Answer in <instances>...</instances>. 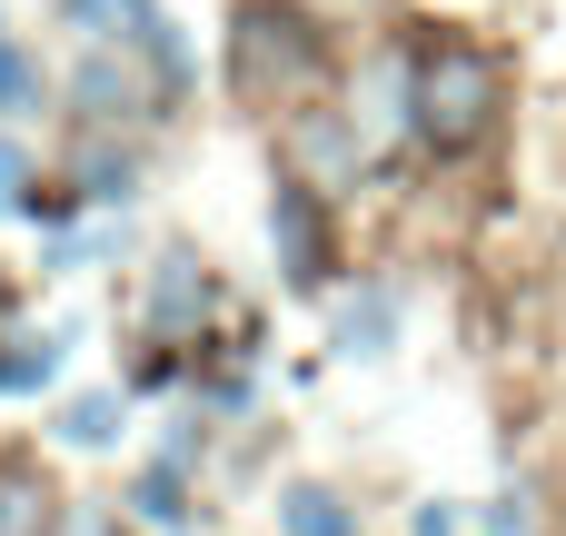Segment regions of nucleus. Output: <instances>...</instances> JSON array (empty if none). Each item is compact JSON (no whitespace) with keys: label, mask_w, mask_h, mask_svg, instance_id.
Segmentation results:
<instances>
[{"label":"nucleus","mask_w":566,"mask_h":536,"mask_svg":"<svg viewBox=\"0 0 566 536\" xmlns=\"http://www.w3.org/2000/svg\"><path fill=\"white\" fill-rule=\"evenodd\" d=\"M50 368H60V338H20V348L0 358V388H40Z\"/></svg>","instance_id":"nucleus-10"},{"label":"nucleus","mask_w":566,"mask_h":536,"mask_svg":"<svg viewBox=\"0 0 566 536\" xmlns=\"http://www.w3.org/2000/svg\"><path fill=\"white\" fill-rule=\"evenodd\" d=\"M289 536H358V517H348L328 487H298V497H289Z\"/></svg>","instance_id":"nucleus-8"},{"label":"nucleus","mask_w":566,"mask_h":536,"mask_svg":"<svg viewBox=\"0 0 566 536\" xmlns=\"http://www.w3.org/2000/svg\"><path fill=\"white\" fill-rule=\"evenodd\" d=\"M0 536H40V487H0Z\"/></svg>","instance_id":"nucleus-14"},{"label":"nucleus","mask_w":566,"mask_h":536,"mask_svg":"<svg viewBox=\"0 0 566 536\" xmlns=\"http://www.w3.org/2000/svg\"><path fill=\"white\" fill-rule=\"evenodd\" d=\"M40 99V70H30V50H0V109H30Z\"/></svg>","instance_id":"nucleus-13"},{"label":"nucleus","mask_w":566,"mask_h":536,"mask_svg":"<svg viewBox=\"0 0 566 536\" xmlns=\"http://www.w3.org/2000/svg\"><path fill=\"white\" fill-rule=\"evenodd\" d=\"M388 328H398V288H358V298L338 308V348H348V358H378Z\"/></svg>","instance_id":"nucleus-6"},{"label":"nucleus","mask_w":566,"mask_h":536,"mask_svg":"<svg viewBox=\"0 0 566 536\" xmlns=\"http://www.w3.org/2000/svg\"><path fill=\"white\" fill-rule=\"evenodd\" d=\"M229 60H239V90H298V80L318 70V40H308L289 10H259V20L239 30Z\"/></svg>","instance_id":"nucleus-3"},{"label":"nucleus","mask_w":566,"mask_h":536,"mask_svg":"<svg viewBox=\"0 0 566 536\" xmlns=\"http://www.w3.org/2000/svg\"><path fill=\"white\" fill-rule=\"evenodd\" d=\"M298 149H308V159H318V169H348V159H358V149H348V129H338V119H308V129H298Z\"/></svg>","instance_id":"nucleus-12"},{"label":"nucleus","mask_w":566,"mask_h":536,"mask_svg":"<svg viewBox=\"0 0 566 536\" xmlns=\"http://www.w3.org/2000/svg\"><path fill=\"white\" fill-rule=\"evenodd\" d=\"M199 308H209V278H199V259H159V278H149V328H159V338H179Z\"/></svg>","instance_id":"nucleus-4"},{"label":"nucleus","mask_w":566,"mask_h":536,"mask_svg":"<svg viewBox=\"0 0 566 536\" xmlns=\"http://www.w3.org/2000/svg\"><path fill=\"white\" fill-rule=\"evenodd\" d=\"M60 438H70V448H109V438H119V398H80V408L60 418Z\"/></svg>","instance_id":"nucleus-9"},{"label":"nucleus","mask_w":566,"mask_h":536,"mask_svg":"<svg viewBox=\"0 0 566 536\" xmlns=\"http://www.w3.org/2000/svg\"><path fill=\"white\" fill-rule=\"evenodd\" d=\"M0 50H10V30H0Z\"/></svg>","instance_id":"nucleus-17"},{"label":"nucleus","mask_w":566,"mask_h":536,"mask_svg":"<svg viewBox=\"0 0 566 536\" xmlns=\"http://www.w3.org/2000/svg\"><path fill=\"white\" fill-rule=\"evenodd\" d=\"M80 109H90V119H129V109H139V70L109 60V50H90V60H80Z\"/></svg>","instance_id":"nucleus-5"},{"label":"nucleus","mask_w":566,"mask_h":536,"mask_svg":"<svg viewBox=\"0 0 566 536\" xmlns=\"http://www.w3.org/2000/svg\"><path fill=\"white\" fill-rule=\"evenodd\" d=\"M70 20H80V30H99V40H129L169 90H189V40H179L149 0H70Z\"/></svg>","instance_id":"nucleus-2"},{"label":"nucleus","mask_w":566,"mask_h":536,"mask_svg":"<svg viewBox=\"0 0 566 536\" xmlns=\"http://www.w3.org/2000/svg\"><path fill=\"white\" fill-rule=\"evenodd\" d=\"M488 536H527V497H497V517H488Z\"/></svg>","instance_id":"nucleus-16"},{"label":"nucleus","mask_w":566,"mask_h":536,"mask_svg":"<svg viewBox=\"0 0 566 536\" xmlns=\"http://www.w3.org/2000/svg\"><path fill=\"white\" fill-rule=\"evenodd\" d=\"M497 119V60L468 40H438L418 60V139L428 149H478V129Z\"/></svg>","instance_id":"nucleus-1"},{"label":"nucleus","mask_w":566,"mask_h":536,"mask_svg":"<svg viewBox=\"0 0 566 536\" xmlns=\"http://www.w3.org/2000/svg\"><path fill=\"white\" fill-rule=\"evenodd\" d=\"M279 259H289L298 288L318 278V219H308V189H279Z\"/></svg>","instance_id":"nucleus-7"},{"label":"nucleus","mask_w":566,"mask_h":536,"mask_svg":"<svg viewBox=\"0 0 566 536\" xmlns=\"http://www.w3.org/2000/svg\"><path fill=\"white\" fill-rule=\"evenodd\" d=\"M149 527H189V507H179V477H139V497H129Z\"/></svg>","instance_id":"nucleus-11"},{"label":"nucleus","mask_w":566,"mask_h":536,"mask_svg":"<svg viewBox=\"0 0 566 536\" xmlns=\"http://www.w3.org/2000/svg\"><path fill=\"white\" fill-rule=\"evenodd\" d=\"M0 209H30V149L0 139Z\"/></svg>","instance_id":"nucleus-15"}]
</instances>
